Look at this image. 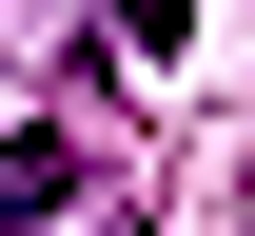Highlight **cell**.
Instances as JSON below:
<instances>
[{"mask_svg":"<svg viewBox=\"0 0 255 236\" xmlns=\"http://www.w3.org/2000/svg\"><path fill=\"white\" fill-rule=\"evenodd\" d=\"M59 217H79V138L20 118V138H0V236H59Z\"/></svg>","mask_w":255,"mask_h":236,"instance_id":"cell-1","label":"cell"}]
</instances>
